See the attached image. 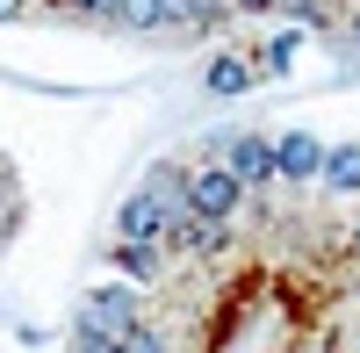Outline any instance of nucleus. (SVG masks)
<instances>
[{"mask_svg": "<svg viewBox=\"0 0 360 353\" xmlns=\"http://www.w3.org/2000/svg\"><path fill=\"white\" fill-rule=\"evenodd\" d=\"M15 210H22V188H15V173L0 166V238L15 231Z\"/></svg>", "mask_w": 360, "mask_h": 353, "instance_id": "nucleus-1", "label": "nucleus"}]
</instances>
